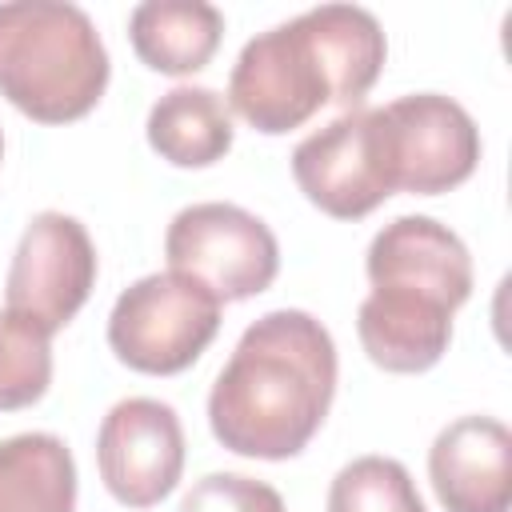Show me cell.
Wrapping results in <instances>:
<instances>
[{"mask_svg":"<svg viewBox=\"0 0 512 512\" xmlns=\"http://www.w3.org/2000/svg\"><path fill=\"white\" fill-rule=\"evenodd\" d=\"M108 48L80 4H0V96L40 124H68L108 88Z\"/></svg>","mask_w":512,"mask_h":512,"instance_id":"obj_2","label":"cell"},{"mask_svg":"<svg viewBox=\"0 0 512 512\" xmlns=\"http://www.w3.org/2000/svg\"><path fill=\"white\" fill-rule=\"evenodd\" d=\"M104 488L128 508L160 504L184 472V428L172 404L128 396L108 408L96 432Z\"/></svg>","mask_w":512,"mask_h":512,"instance_id":"obj_9","label":"cell"},{"mask_svg":"<svg viewBox=\"0 0 512 512\" xmlns=\"http://www.w3.org/2000/svg\"><path fill=\"white\" fill-rule=\"evenodd\" d=\"M128 36L148 68L188 76L216 56L224 16L208 0H144L128 16Z\"/></svg>","mask_w":512,"mask_h":512,"instance_id":"obj_13","label":"cell"},{"mask_svg":"<svg viewBox=\"0 0 512 512\" xmlns=\"http://www.w3.org/2000/svg\"><path fill=\"white\" fill-rule=\"evenodd\" d=\"M148 144L176 168H208L232 148V112L216 88L176 84L148 108Z\"/></svg>","mask_w":512,"mask_h":512,"instance_id":"obj_14","label":"cell"},{"mask_svg":"<svg viewBox=\"0 0 512 512\" xmlns=\"http://www.w3.org/2000/svg\"><path fill=\"white\" fill-rule=\"evenodd\" d=\"M304 16L332 76V104H340L344 112L356 108L376 84L388 56L380 20L360 4H316Z\"/></svg>","mask_w":512,"mask_h":512,"instance_id":"obj_15","label":"cell"},{"mask_svg":"<svg viewBox=\"0 0 512 512\" xmlns=\"http://www.w3.org/2000/svg\"><path fill=\"white\" fill-rule=\"evenodd\" d=\"M400 192L436 196L464 184L480 160V128L464 104L440 92H412L380 108Z\"/></svg>","mask_w":512,"mask_h":512,"instance_id":"obj_8","label":"cell"},{"mask_svg":"<svg viewBox=\"0 0 512 512\" xmlns=\"http://www.w3.org/2000/svg\"><path fill=\"white\" fill-rule=\"evenodd\" d=\"M300 192L336 220H360L396 192L388 128L380 108H348L292 148Z\"/></svg>","mask_w":512,"mask_h":512,"instance_id":"obj_5","label":"cell"},{"mask_svg":"<svg viewBox=\"0 0 512 512\" xmlns=\"http://www.w3.org/2000/svg\"><path fill=\"white\" fill-rule=\"evenodd\" d=\"M164 256L172 272L200 280L216 300H248L264 292L280 268L272 228L224 200L180 208L164 232Z\"/></svg>","mask_w":512,"mask_h":512,"instance_id":"obj_6","label":"cell"},{"mask_svg":"<svg viewBox=\"0 0 512 512\" xmlns=\"http://www.w3.org/2000/svg\"><path fill=\"white\" fill-rule=\"evenodd\" d=\"M176 512H284V500L272 484L244 472H208L200 476Z\"/></svg>","mask_w":512,"mask_h":512,"instance_id":"obj_19","label":"cell"},{"mask_svg":"<svg viewBox=\"0 0 512 512\" xmlns=\"http://www.w3.org/2000/svg\"><path fill=\"white\" fill-rule=\"evenodd\" d=\"M228 104L264 136H280L332 104V76L308 16L256 32L228 76Z\"/></svg>","mask_w":512,"mask_h":512,"instance_id":"obj_4","label":"cell"},{"mask_svg":"<svg viewBox=\"0 0 512 512\" xmlns=\"http://www.w3.org/2000/svg\"><path fill=\"white\" fill-rule=\"evenodd\" d=\"M76 460L52 432L0 440V512H72Z\"/></svg>","mask_w":512,"mask_h":512,"instance_id":"obj_16","label":"cell"},{"mask_svg":"<svg viewBox=\"0 0 512 512\" xmlns=\"http://www.w3.org/2000/svg\"><path fill=\"white\" fill-rule=\"evenodd\" d=\"M356 332L376 368L424 372L448 352L452 308L412 288H372L360 300Z\"/></svg>","mask_w":512,"mask_h":512,"instance_id":"obj_12","label":"cell"},{"mask_svg":"<svg viewBox=\"0 0 512 512\" xmlns=\"http://www.w3.org/2000/svg\"><path fill=\"white\" fill-rule=\"evenodd\" d=\"M52 384V332L36 320L0 312V412L36 404Z\"/></svg>","mask_w":512,"mask_h":512,"instance_id":"obj_17","label":"cell"},{"mask_svg":"<svg viewBox=\"0 0 512 512\" xmlns=\"http://www.w3.org/2000/svg\"><path fill=\"white\" fill-rule=\"evenodd\" d=\"M372 288H412L436 296L452 312L472 296V256L464 240L432 216H396L364 256Z\"/></svg>","mask_w":512,"mask_h":512,"instance_id":"obj_10","label":"cell"},{"mask_svg":"<svg viewBox=\"0 0 512 512\" xmlns=\"http://www.w3.org/2000/svg\"><path fill=\"white\" fill-rule=\"evenodd\" d=\"M0 156H4V132H0Z\"/></svg>","mask_w":512,"mask_h":512,"instance_id":"obj_20","label":"cell"},{"mask_svg":"<svg viewBox=\"0 0 512 512\" xmlns=\"http://www.w3.org/2000/svg\"><path fill=\"white\" fill-rule=\"evenodd\" d=\"M96 248L88 228L68 212H36L8 264V308L60 332L92 296Z\"/></svg>","mask_w":512,"mask_h":512,"instance_id":"obj_7","label":"cell"},{"mask_svg":"<svg viewBox=\"0 0 512 512\" xmlns=\"http://www.w3.org/2000/svg\"><path fill=\"white\" fill-rule=\"evenodd\" d=\"M428 480L448 512H508L512 432L492 416H460L428 448Z\"/></svg>","mask_w":512,"mask_h":512,"instance_id":"obj_11","label":"cell"},{"mask_svg":"<svg viewBox=\"0 0 512 512\" xmlns=\"http://www.w3.org/2000/svg\"><path fill=\"white\" fill-rule=\"evenodd\" d=\"M220 328V300L184 272H148L108 312L112 352L148 376H172L200 360Z\"/></svg>","mask_w":512,"mask_h":512,"instance_id":"obj_3","label":"cell"},{"mask_svg":"<svg viewBox=\"0 0 512 512\" xmlns=\"http://www.w3.org/2000/svg\"><path fill=\"white\" fill-rule=\"evenodd\" d=\"M336 396L332 332L304 308H272L244 328L208 392L212 436L252 460L296 456Z\"/></svg>","mask_w":512,"mask_h":512,"instance_id":"obj_1","label":"cell"},{"mask_svg":"<svg viewBox=\"0 0 512 512\" xmlns=\"http://www.w3.org/2000/svg\"><path fill=\"white\" fill-rule=\"evenodd\" d=\"M328 512H428V508L400 460L356 456L332 476Z\"/></svg>","mask_w":512,"mask_h":512,"instance_id":"obj_18","label":"cell"}]
</instances>
